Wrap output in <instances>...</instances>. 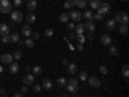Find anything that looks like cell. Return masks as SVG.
Wrapping results in <instances>:
<instances>
[{"label": "cell", "instance_id": "cell-1", "mask_svg": "<svg viewBox=\"0 0 129 97\" xmlns=\"http://www.w3.org/2000/svg\"><path fill=\"white\" fill-rule=\"evenodd\" d=\"M0 12L4 14L12 13V4L9 0H0Z\"/></svg>", "mask_w": 129, "mask_h": 97}, {"label": "cell", "instance_id": "cell-2", "mask_svg": "<svg viewBox=\"0 0 129 97\" xmlns=\"http://www.w3.org/2000/svg\"><path fill=\"white\" fill-rule=\"evenodd\" d=\"M115 22H119L120 25L121 23H124V25H128V22H129V18H128V14L125 13V12H117L116 14H115Z\"/></svg>", "mask_w": 129, "mask_h": 97}, {"label": "cell", "instance_id": "cell-3", "mask_svg": "<svg viewBox=\"0 0 129 97\" xmlns=\"http://www.w3.org/2000/svg\"><path fill=\"white\" fill-rule=\"evenodd\" d=\"M97 12L98 13H101L103 17L105 16H107L110 12H111V5H110V3H107V2H103V3H101V7L97 9Z\"/></svg>", "mask_w": 129, "mask_h": 97}, {"label": "cell", "instance_id": "cell-4", "mask_svg": "<svg viewBox=\"0 0 129 97\" xmlns=\"http://www.w3.org/2000/svg\"><path fill=\"white\" fill-rule=\"evenodd\" d=\"M10 18L14 23H19L23 19V14L21 10H12V13H10Z\"/></svg>", "mask_w": 129, "mask_h": 97}, {"label": "cell", "instance_id": "cell-5", "mask_svg": "<svg viewBox=\"0 0 129 97\" xmlns=\"http://www.w3.org/2000/svg\"><path fill=\"white\" fill-rule=\"evenodd\" d=\"M69 16H70V18L74 21V22H76V23L80 22V19L83 17V14L79 12V10H71V12L69 13Z\"/></svg>", "mask_w": 129, "mask_h": 97}, {"label": "cell", "instance_id": "cell-6", "mask_svg": "<svg viewBox=\"0 0 129 97\" xmlns=\"http://www.w3.org/2000/svg\"><path fill=\"white\" fill-rule=\"evenodd\" d=\"M87 80H88L89 85H90V87H93V88H100V87H101V80H100L98 78L90 77V78H88Z\"/></svg>", "mask_w": 129, "mask_h": 97}, {"label": "cell", "instance_id": "cell-7", "mask_svg": "<svg viewBox=\"0 0 129 97\" xmlns=\"http://www.w3.org/2000/svg\"><path fill=\"white\" fill-rule=\"evenodd\" d=\"M12 60H13V56L9 55V53H3V55L0 56V61L4 65H10L12 63Z\"/></svg>", "mask_w": 129, "mask_h": 97}, {"label": "cell", "instance_id": "cell-8", "mask_svg": "<svg viewBox=\"0 0 129 97\" xmlns=\"http://www.w3.org/2000/svg\"><path fill=\"white\" fill-rule=\"evenodd\" d=\"M36 8H38V2L36 0H28L27 2V10L30 13H32L34 10H36Z\"/></svg>", "mask_w": 129, "mask_h": 97}, {"label": "cell", "instance_id": "cell-9", "mask_svg": "<svg viewBox=\"0 0 129 97\" xmlns=\"http://www.w3.org/2000/svg\"><path fill=\"white\" fill-rule=\"evenodd\" d=\"M34 80H35V78H34V75H31V74H27L26 77L22 79V82H23V84H25V85L34 84Z\"/></svg>", "mask_w": 129, "mask_h": 97}, {"label": "cell", "instance_id": "cell-10", "mask_svg": "<svg viewBox=\"0 0 129 97\" xmlns=\"http://www.w3.org/2000/svg\"><path fill=\"white\" fill-rule=\"evenodd\" d=\"M75 34L76 35H83V32L85 31V26H84V23H81V22H79L76 26H75Z\"/></svg>", "mask_w": 129, "mask_h": 97}, {"label": "cell", "instance_id": "cell-11", "mask_svg": "<svg viewBox=\"0 0 129 97\" xmlns=\"http://www.w3.org/2000/svg\"><path fill=\"white\" fill-rule=\"evenodd\" d=\"M9 71H10V74H18V71H19V65H18V62H12L9 65Z\"/></svg>", "mask_w": 129, "mask_h": 97}, {"label": "cell", "instance_id": "cell-12", "mask_svg": "<svg viewBox=\"0 0 129 97\" xmlns=\"http://www.w3.org/2000/svg\"><path fill=\"white\" fill-rule=\"evenodd\" d=\"M101 43H102V44L103 45H110L111 44V41H112V39H111V36H109V35H107V34H103L102 36H101Z\"/></svg>", "mask_w": 129, "mask_h": 97}, {"label": "cell", "instance_id": "cell-13", "mask_svg": "<svg viewBox=\"0 0 129 97\" xmlns=\"http://www.w3.org/2000/svg\"><path fill=\"white\" fill-rule=\"evenodd\" d=\"M52 87H53V83H52V80H50V79H44V80H43L41 88H44V89L49 91V89H52Z\"/></svg>", "mask_w": 129, "mask_h": 97}, {"label": "cell", "instance_id": "cell-14", "mask_svg": "<svg viewBox=\"0 0 129 97\" xmlns=\"http://www.w3.org/2000/svg\"><path fill=\"white\" fill-rule=\"evenodd\" d=\"M0 35L4 36V35H9V27L5 23H0Z\"/></svg>", "mask_w": 129, "mask_h": 97}, {"label": "cell", "instance_id": "cell-15", "mask_svg": "<svg viewBox=\"0 0 129 97\" xmlns=\"http://www.w3.org/2000/svg\"><path fill=\"white\" fill-rule=\"evenodd\" d=\"M84 26L87 30H89V32H94V30H95V25H94L93 21H87V22L84 23Z\"/></svg>", "mask_w": 129, "mask_h": 97}, {"label": "cell", "instance_id": "cell-16", "mask_svg": "<svg viewBox=\"0 0 129 97\" xmlns=\"http://www.w3.org/2000/svg\"><path fill=\"white\" fill-rule=\"evenodd\" d=\"M21 31H22V35H23L25 38H30V36H31V29H30L28 25H25Z\"/></svg>", "mask_w": 129, "mask_h": 97}, {"label": "cell", "instance_id": "cell-17", "mask_svg": "<svg viewBox=\"0 0 129 97\" xmlns=\"http://www.w3.org/2000/svg\"><path fill=\"white\" fill-rule=\"evenodd\" d=\"M72 2L78 8H85L88 4V0H72Z\"/></svg>", "mask_w": 129, "mask_h": 97}, {"label": "cell", "instance_id": "cell-18", "mask_svg": "<svg viewBox=\"0 0 129 97\" xmlns=\"http://www.w3.org/2000/svg\"><path fill=\"white\" fill-rule=\"evenodd\" d=\"M101 0H89V5L92 9H98L101 7Z\"/></svg>", "mask_w": 129, "mask_h": 97}, {"label": "cell", "instance_id": "cell-19", "mask_svg": "<svg viewBox=\"0 0 129 97\" xmlns=\"http://www.w3.org/2000/svg\"><path fill=\"white\" fill-rule=\"evenodd\" d=\"M66 89H67L70 93H76V92H79V85H70V84H66Z\"/></svg>", "mask_w": 129, "mask_h": 97}, {"label": "cell", "instance_id": "cell-20", "mask_svg": "<svg viewBox=\"0 0 129 97\" xmlns=\"http://www.w3.org/2000/svg\"><path fill=\"white\" fill-rule=\"evenodd\" d=\"M67 69H69V72L70 74H76V71H78V66H76V63H69L67 65Z\"/></svg>", "mask_w": 129, "mask_h": 97}, {"label": "cell", "instance_id": "cell-21", "mask_svg": "<svg viewBox=\"0 0 129 97\" xmlns=\"http://www.w3.org/2000/svg\"><path fill=\"white\" fill-rule=\"evenodd\" d=\"M83 16H84V18L87 21H93V18H94V14H93L92 10H85Z\"/></svg>", "mask_w": 129, "mask_h": 97}, {"label": "cell", "instance_id": "cell-22", "mask_svg": "<svg viewBox=\"0 0 129 97\" xmlns=\"http://www.w3.org/2000/svg\"><path fill=\"white\" fill-rule=\"evenodd\" d=\"M59 21H61V22H63V23H67L69 21H70L69 13H61L59 14Z\"/></svg>", "mask_w": 129, "mask_h": 97}, {"label": "cell", "instance_id": "cell-23", "mask_svg": "<svg viewBox=\"0 0 129 97\" xmlns=\"http://www.w3.org/2000/svg\"><path fill=\"white\" fill-rule=\"evenodd\" d=\"M115 25H116V22H115L114 18H110V19L106 22V27L109 29V30H114V29H115Z\"/></svg>", "mask_w": 129, "mask_h": 97}, {"label": "cell", "instance_id": "cell-24", "mask_svg": "<svg viewBox=\"0 0 129 97\" xmlns=\"http://www.w3.org/2000/svg\"><path fill=\"white\" fill-rule=\"evenodd\" d=\"M26 21H27V25H30V23H34L35 21H36L35 14H34V13H28V14H27V17H26Z\"/></svg>", "mask_w": 129, "mask_h": 97}, {"label": "cell", "instance_id": "cell-25", "mask_svg": "<svg viewBox=\"0 0 129 97\" xmlns=\"http://www.w3.org/2000/svg\"><path fill=\"white\" fill-rule=\"evenodd\" d=\"M119 31H120V34H121V35L126 36V35H128V25L121 23V25H120V27H119Z\"/></svg>", "mask_w": 129, "mask_h": 97}, {"label": "cell", "instance_id": "cell-26", "mask_svg": "<svg viewBox=\"0 0 129 97\" xmlns=\"http://www.w3.org/2000/svg\"><path fill=\"white\" fill-rule=\"evenodd\" d=\"M25 45L28 47V48H34V47H35V41L32 40L31 38H27V39L25 40Z\"/></svg>", "mask_w": 129, "mask_h": 97}, {"label": "cell", "instance_id": "cell-27", "mask_svg": "<svg viewBox=\"0 0 129 97\" xmlns=\"http://www.w3.org/2000/svg\"><path fill=\"white\" fill-rule=\"evenodd\" d=\"M87 79H88V74L85 71H80L79 72V80L80 82H87Z\"/></svg>", "mask_w": 129, "mask_h": 97}, {"label": "cell", "instance_id": "cell-28", "mask_svg": "<svg viewBox=\"0 0 129 97\" xmlns=\"http://www.w3.org/2000/svg\"><path fill=\"white\" fill-rule=\"evenodd\" d=\"M74 7H75V4H74L72 0H66V2L63 3V8H66V9H70V8H74Z\"/></svg>", "mask_w": 129, "mask_h": 97}, {"label": "cell", "instance_id": "cell-29", "mask_svg": "<svg viewBox=\"0 0 129 97\" xmlns=\"http://www.w3.org/2000/svg\"><path fill=\"white\" fill-rule=\"evenodd\" d=\"M44 35H45L47 38H52L53 35H54V30H53V29H45Z\"/></svg>", "mask_w": 129, "mask_h": 97}, {"label": "cell", "instance_id": "cell-30", "mask_svg": "<svg viewBox=\"0 0 129 97\" xmlns=\"http://www.w3.org/2000/svg\"><path fill=\"white\" fill-rule=\"evenodd\" d=\"M57 84L61 85V87H66V84H67V79H64V78H58L57 79Z\"/></svg>", "mask_w": 129, "mask_h": 97}, {"label": "cell", "instance_id": "cell-31", "mask_svg": "<svg viewBox=\"0 0 129 97\" xmlns=\"http://www.w3.org/2000/svg\"><path fill=\"white\" fill-rule=\"evenodd\" d=\"M18 40H19V35L17 34V32L10 35V43H18Z\"/></svg>", "mask_w": 129, "mask_h": 97}, {"label": "cell", "instance_id": "cell-32", "mask_svg": "<svg viewBox=\"0 0 129 97\" xmlns=\"http://www.w3.org/2000/svg\"><path fill=\"white\" fill-rule=\"evenodd\" d=\"M21 58H22V52L17 49V51L13 53V60H17V61H18V60H21Z\"/></svg>", "mask_w": 129, "mask_h": 97}, {"label": "cell", "instance_id": "cell-33", "mask_svg": "<svg viewBox=\"0 0 129 97\" xmlns=\"http://www.w3.org/2000/svg\"><path fill=\"white\" fill-rule=\"evenodd\" d=\"M109 53L111 56H117V53H119V51H117L116 47H110L109 48Z\"/></svg>", "mask_w": 129, "mask_h": 97}, {"label": "cell", "instance_id": "cell-34", "mask_svg": "<svg viewBox=\"0 0 129 97\" xmlns=\"http://www.w3.org/2000/svg\"><path fill=\"white\" fill-rule=\"evenodd\" d=\"M67 84H70V85H79V80L76 78H70L67 80Z\"/></svg>", "mask_w": 129, "mask_h": 97}, {"label": "cell", "instance_id": "cell-35", "mask_svg": "<svg viewBox=\"0 0 129 97\" xmlns=\"http://www.w3.org/2000/svg\"><path fill=\"white\" fill-rule=\"evenodd\" d=\"M32 72H34L35 75H40V74L43 72V69H41L40 66H35L34 69H32Z\"/></svg>", "mask_w": 129, "mask_h": 97}, {"label": "cell", "instance_id": "cell-36", "mask_svg": "<svg viewBox=\"0 0 129 97\" xmlns=\"http://www.w3.org/2000/svg\"><path fill=\"white\" fill-rule=\"evenodd\" d=\"M32 40H39L40 39V34H39V32H31V36H30Z\"/></svg>", "mask_w": 129, "mask_h": 97}, {"label": "cell", "instance_id": "cell-37", "mask_svg": "<svg viewBox=\"0 0 129 97\" xmlns=\"http://www.w3.org/2000/svg\"><path fill=\"white\" fill-rule=\"evenodd\" d=\"M128 70H129L128 65H124V66H123V77L125 79H128Z\"/></svg>", "mask_w": 129, "mask_h": 97}, {"label": "cell", "instance_id": "cell-38", "mask_svg": "<svg viewBox=\"0 0 129 97\" xmlns=\"http://www.w3.org/2000/svg\"><path fill=\"white\" fill-rule=\"evenodd\" d=\"M76 39H78V41H79V44H84L85 40H87L84 35H76Z\"/></svg>", "mask_w": 129, "mask_h": 97}, {"label": "cell", "instance_id": "cell-39", "mask_svg": "<svg viewBox=\"0 0 129 97\" xmlns=\"http://www.w3.org/2000/svg\"><path fill=\"white\" fill-rule=\"evenodd\" d=\"M93 19H95V21H102V19H103V16H102L101 13L97 12V13L94 14V18H93Z\"/></svg>", "mask_w": 129, "mask_h": 97}, {"label": "cell", "instance_id": "cell-40", "mask_svg": "<svg viewBox=\"0 0 129 97\" xmlns=\"http://www.w3.org/2000/svg\"><path fill=\"white\" fill-rule=\"evenodd\" d=\"M100 71H101L102 74H105V75H106L107 72H109V70H107V67L105 66V65H102V66H100Z\"/></svg>", "mask_w": 129, "mask_h": 97}, {"label": "cell", "instance_id": "cell-41", "mask_svg": "<svg viewBox=\"0 0 129 97\" xmlns=\"http://www.w3.org/2000/svg\"><path fill=\"white\" fill-rule=\"evenodd\" d=\"M3 43H10V35H4L3 39H2Z\"/></svg>", "mask_w": 129, "mask_h": 97}, {"label": "cell", "instance_id": "cell-42", "mask_svg": "<svg viewBox=\"0 0 129 97\" xmlns=\"http://www.w3.org/2000/svg\"><path fill=\"white\" fill-rule=\"evenodd\" d=\"M13 3H14V5H16L17 8H19L21 5H22V4H23V2H22V0H14V2H13Z\"/></svg>", "mask_w": 129, "mask_h": 97}, {"label": "cell", "instance_id": "cell-43", "mask_svg": "<svg viewBox=\"0 0 129 97\" xmlns=\"http://www.w3.org/2000/svg\"><path fill=\"white\" fill-rule=\"evenodd\" d=\"M34 91H35V92H40V91H41V85L35 84V85H34Z\"/></svg>", "mask_w": 129, "mask_h": 97}, {"label": "cell", "instance_id": "cell-44", "mask_svg": "<svg viewBox=\"0 0 129 97\" xmlns=\"http://www.w3.org/2000/svg\"><path fill=\"white\" fill-rule=\"evenodd\" d=\"M85 39H88V40H93V39H94V34H93V32H89L88 36L85 38Z\"/></svg>", "mask_w": 129, "mask_h": 97}, {"label": "cell", "instance_id": "cell-45", "mask_svg": "<svg viewBox=\"0 0 129 97\" xmlns=\"http://www.w3.org/2000/svg\"><path fill=\"white\" fill-rule=\"evenodd\" d=\"M67 29H69V30H74V29H75V25H74L72 22H69V23H67Z\"/></svg>", "mask_w": 129, "mask_h": 97}, {"label": "cell", "instance_id": "cell-46", "mask_svg": "<svg viewBox=\"0 0 129 97\" xmlns=\"http://www.w3.org/2000/svg\"><path fill=\"white\" fill-rule=\"evenodd\" d=\"M28 92V89H27V87H26V85H23V87H22V89H21V93H27Z\"/></svg>", "mask_w": 129, "mask_h": 97}, {"label": "cell", "instance_id": "cell-47", "mask_svg": "<svg viewBox=\"0 0 129 97\" xmlns=\"http://www.w3.org/2000/svg\"><path fill=\"white\" fill-rule=\"evenodd\" d=\"M62 63H63V65H66V66H67V65H69V61H67V58H63V60H62Z\"/></svg>", "mask_w": 129, "mask_h": 97}, {"label": "cell", "instance_id": "cell-48", "mask_svg": "<svg viewBox=\"0 0 129 97\" xmlns=\"http://www.w3.org/2000/svg\"><path fill=\"white\" fill-rule=\"evenodd\" d=\"M70 39H76V34H75V32L74 34H70Z\"/></svg>", "mask_w": 129, "mask_h": 97}, {"label": "cell", "instance_id": "cell-49", "mask_svg": "<svg viewBox=\"0 0 129 97\" xmlns=\"http://www.w3.org/2000/svg\"><path fill=\"white\" fill-rule=\"evenodd\" d=\"M76 49H78V51H83V44H79V45L76 47Z\"/></svg>", "mask_w": 129, "mask_h": 97}, {"label": "cell", "instance_id": "cell-50", "mask_svg": "<svg viewBox=\"0 0 129 97\" xmlns=\"http://www.w3.org/2000/svg\"><path fill=\"white\" fill-rule=\"evenodd\" d=\"M14 97H23L22 93H14Z\"/></svg>", "mask_w": 129, "mask_h": 97}, {"label": "cell", "instance_id": "cell-51", "mask_svg": "<svg viewBox=\"0 0 129 97\" xmlns=\"http://www.w3.org/2000/svg\"><path fill=\"white\" fill-rule=\"evenodd\" d=\"M18 44H19V45H23V44H25V41L19 39V40H18Z\"/></svg>", "mask_w": 129, "mask_h": 97}, {"label": "cell", "instance_id": "cell-52", "mask_svg": "<svg viewBox=\"0 0 129 97\" xmlns=\"http://www.w3.org/2000/svg\"><path fill=\"white\" fill-rule=\"evenodd\" d=\"M0 94H2V96H3V94H5V89H3V88L0 89Z\"/></svg>", "mask_w": 129, "mask_h": 97}, {"label": "cell", "instance_id": "cell-53", "mask_svg": "<svg viewBox=\"0 0 129 97\" xmlns=\"http://www.w3.org/2000/svg\"><path fill=\"white\" fill-rule=\"evenodd\" d=\"M2 71H3V67H2V66H0V72H2Z\"/></svg>", "mask_w": 129, "mask_h": 97}, {"label": "cell", "instance_id": "cell-54", "mask_svg": "<svg viewBox=\"0 0 129 97\" xmlns=\"http://www.w3.org/2000/svg\"><path fill=\"white\" fill-rule=\"evenodd\" d=\"M121 2H124V3H126V2H128V0H121Z\"/></svg>", "mask_w": 129, "mask_h": 97}, {"label": "cell", "instance_id": "cell-55", "mask_svg": "<svg viewBox=\"0 0 129 97\" xmlns=\"http://www.w3.org/2000/svg\"><path fill=\"white\" fill-rule=\"evenodd\" d=\"M0 97H7V96H5V94H3V96H0Z\"/></svg>", "mask_w": 129, "mask_h": 97}, {"label": "cell", "instance_id": "cell-56", "mask_svg": "<svg viewBox=\"0 0 129 97\" xmlns=\"http://www.w3.org/2000/svg\"><path fill=\"white\" fill-rule=\"evenodd\" d=\"M85 97H89V96H85Z\"/></svg>", "mask_w": 129, "mask_h": 97}, {"label": "cell", "instance_id": "cell-57", "mask_svg": "<svg viewBox=\"0 0 129 97\" xmlns=\"http://www.w3.org/2000/svg\"><path fill=\"white\" fill-rule=\"evenodd\" d=\"M22 2H25V0H22Z\"/></svg>", "mask_w": 129, "mask_h": 97}, {"label": "cell", "instance_id": "cell-58", "mask_svg": "<svg viewBox=\"0 0 129 97\" xmlns=\"http://www.w3.org/2000/svg\"><path fill=\"white\" fill-rule=\"evenodd\" d=\"M74 97H75V96H74Z\"/></svg>", "mask_w": 129, "mask_h": 97}]
</instances>
